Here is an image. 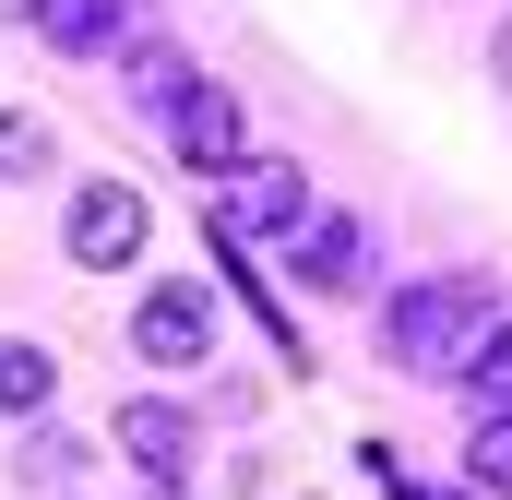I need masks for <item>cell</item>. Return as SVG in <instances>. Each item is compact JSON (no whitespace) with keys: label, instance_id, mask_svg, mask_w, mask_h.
Returning a JSON list of instances; mask_svg holds the SVG:
<instances>
[{"label":"cell","instance_id":"obj_8","mask_svg":"<svg viewBox=\"0 0 512 500\" xmlns=\"http://www.w3.org/2000/svg\"><path fill=\"white\" fill-rule=\"evenodd\" d=\"M24 12H36V36H48L60 60H96V48L131 36V0H24Z\"/></svg>","mask_w":512,"mask_h":500},{"label":"cell","instance_id":"obj_9","mask_svg":"<svg viewBox=\"0 0 512 500\" xmlns=\"http://www.w3.org/2000/svg\"><path fill=\"white\" fill-rule=\"evenodd\" d=\"M120 72H131V96H143L155 120L191 96V72H179V48H167V36H120Z\"/></svg>","mask_w":512,"mask_h":500},{"label":"cell","instance_id":"obj_11","mask_svg":"<svg viewBox=\"0 0 512 500\" xmlns=\"http://www.w3.org/2000/svg\"><path fill=\"white\" fill-rule=\"evenodd\" d=\"M48 346H24V334H0V417H36V405H48Z\"/></svg>","mask_w":512,"mask_h":500},{"label":"cell","instance_id":"obj_6","mask_svg":"<svg viewBox=\"0 0 512 500\" xmlns=\"http://www.w3.org/2000/svg\"><path fill=\"white\" fill-rule=\"evenodd\" d=\"M286 274H298L310 298H358V286H370V239H358V215H298V227H286Z\"/></svg>","mask_w":512,"mask_h":500},{"label":"cell","instance_id":"obj_13","mask_svg":"<svg viewBox=\"0 0 512 500\" xmlns=\"http://www.w3.org/2000/svg\"><path fill=\"white\" fill-rule=\"evenodd\" d=\"M0 179H48V120L36 108H0Z\"/></svg>","mask_w":512,"mask_h":500},{"label":"cell","instance_id":"obj_12","mask_svg":"<svg viewBox=\"0 0 512 500\" xmlns=\"http://www.w3.org/2000/svg\"><path fill=\"white\" fill-rule=\"evenodd\" d=\"M465 489H477V500H512V405L477 417V441H465Z\"/></svg>","mask_w":512,"mask_h":500},{"label":"cell","instance_id":"obj_5","mask_svg":"<svg viewBox=\"0 0 512 500\" xmlns=\"http://www.w3.org/2000/svg\"><path fill=\"white\" fill-rule=\"evenodd\" d=\"M131 346H143V370H203L215 358V298L203 286H143Z\"/></svg>","mask_w":512,"mask_h":500},{"label":"cell","instance_id":"obj_2","mask_svg":"<svg viewBox=\"0 0 512 500\" xmlns=\"http://www.w3.org/2000/svg\"><path fill=\"white\" fill-rule=\"evenodd\" d=\"M310 215V179H298V155H239L227 167V191H215V239L251 250V239H286Z\"/></svg>","mask_w":512,"mask_h":500},{"label":"cell","instance_id":"obj_16","mask_svg":"<svg viewBox=\"0 0 512 500\" xmlns=\"http://www.w3.org/2000/svg\"><path fill=\"white\" fill-rule=\"evenodd\" d=\"M489 72H501V84H512V24H501V36H489Z\"/></svg>","mask_w":512,"mask_h":500},{"label":"cell","instance_id":"obj_7","mask_svg":"<svg viewBox=\"0 0 512 500\" xmlns=\"http://www.w3.org/2000/svg\"><path fill=\"white\" fill-rule=\"evenodd\" d=\"M120 453H131V477H155V500H179V465H191V417L131 393V405H120Z\"/></svg>","mask_w":512,"mask_h":500},{"label":"cell","instance_id":"obj_15","mask_svg":"<svg viewBox=\"0 0 512 500\" xmlns=\"http://www.w3.org/2000/svg\"><path fill=\"white\" fill-rule=\"evenodd\" d=\"M370 465H382V453H370ZM382 477H393V465H382ZM393 489H405V500H477V489H429V477H393Z\"/></svg>","mask_w":512,"mask_h":500},{"label":"cell","instance_id":"obj_3","mask_svg":"<svg viewBox=\"0 0 512 500\" xmlns=\"http://www.w3.org/2000/svg\"><path fill=\"white\" fill-rule=\"evenodd\" d=\"M143 227H155V215H143V191H131V179H84L60 239H72L84 274H120V262H143Z\"/></svg>","mask_w":512,"mask_h":500},{"label":"cell","instance_id":"obj_14","mask_svg":"<svg viewBox=\"0 0 512 500\" xmlns=\"http://www.w3.org/2000/svg\"><path fill=\"white\" fill-rule=\"evenodd\" d=\"M12 465H24V477H36V489H60V477H72V465H84V453H72V441H60V429H36V441H24V453H12Z\"/></svg>","mask_w":512,"mask_h":500},{"label":"cell","instance_id":"obj_10","mask_svg":"<svg viewBox=\"0 0 512 500\" xmlns=\"http://www.w3.org/2000/svg\"><path fill=\"white\" fill-rule=\"evenodd\" d=\"M453 381L477 393V417H501V405H512V322H489V334L465 346V370H453Z\"/></svg>","mask_w":512,"mask_h":500},{"label":"cell","instance_id":"obj_4","mask_svg":"<svg viewBox=\"0 0 512 500\" xmlns=\"http://www.w3.org/2000/svg\"><path fill=\"white\" fill-rule=\"evenodd\" d=\"M167 155H179L191 179H227V167L251 155V131H239V84H203V72H191V96L167 108Z\"/></svg>","mask_w":512,"mask_h":500},{"label":"cell","instance_id":"obj_1","mask_svg":"<svg viewBox=\"0 0 512 500\" xmlns=\"http://www.w3.org/2000/svg\"><path fill=\"white\" fill-rule=\"evenodd\" d=\"M477 334H489V286H477V274H429V286L382 298V358L405 381H453Z\"/></svg>","mask_w":512,"mask_h":500}]
</instances>
